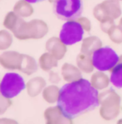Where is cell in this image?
I'll return each mask as SVG.
<instances>
[{
  "label": "cell",
  "mask_w": 122,
  "mask_h": 124,
  "mask_svg": "<svg viewBox=\"0 0 122 124\" xmlns=\"http://www.w3.org/2000/svg\"><path fill=\"white\" fill-rule=\"evenodd\" d=\"M58 105L71 119L94 110L99 102V92L85 79L65 84L60 89Z\"/></svg>",
  "instance_id": "1"
},
{
  "label": "cell",
  "mask_w": 122,
  "mask_h": 124,
  "mask_svg": "<svg viewBox=\"0 0 122 124\" xmlns=\"http://www.w3.org/2000/svg\"><path fill=\"white\" fill-rule=\"evenodd\" d=\"M49 32V27L44 21L40 19H33L25 22L20 18L13 34L20 40L26 39H39L43 38Z\"/></svg>",
  "instance_id": "2"
},
{
  "label": "cell",
  "mask_w": 122,
  "mask_h": 124,
  "mask_svg": "<svg viewBox=\"0 0 122 124\" xmlns=\"http://www.w3.org/2000/svg\"><path fill=\"white\" fill-rule=\"evenodd\" d=\"M99 102L100 104V116L105 121H111L121 113V96L112 88L100 93Z\"/></svg>",
  "instance_id": "3"
},
{
  "label": "cell",
  "mask_w": 122,
  "mask_h": 124,
  "mask_svg": "<svg viewBox=\"0 0 122 124\" xmlns=\"http://www.w3.org/2000/svg\"><path fill=\"white\" fill-rule=\"evenodd\" d=\"M54 4V14L62 20L76 19L80 17L83 12L81 0H56Z\"/></svg>",
  "instance_id": "4"
},
{
  "label": "cell",
  "mask_w": 122,
  "mask_h": 124,
  "mask_svg": "<svg viewBox=\"0 0 122 124\" xmlns=\"http://www.w3.org/2000/svg\"><path fill=\"white\" fill-rule=\"evenodd\" d=\"M94 68L100 71L112 70L119 61L120 56L109 46L101 47L92 54Z\"/></svg>",
  "instance_id": "5"
},
{
  "label": "cell",
  "mask_w": 122,
  "mask_h": 124,
  "mask_svg": "<svg viewBox=\"0 0 122 124\" xmlns=\"http://www.w3.org/2000/svg\"><path fill=\"white\" fill-rule=\"evenodd\" d=\"M93 15L100 23L117 19L121 15V8L119 0L103 1L94 8Z\"/></svg>",
  "instance_id": "6"
},
{
  "label": "cell",
  "mask_w": 122,
  "mask_h": 124,
  "mask_svg": "<svg viewBox=\"0 0 122 124\" xmlns=\"http://www.w3.org/2000/svg\"><path fill=\"white\" fill-rule=\"evenodd\" d=\"M26 87L23 77L17 73H7L4 75L0 85L2 96L8 98L17 96Z\"/></svg>",
  "instance_id": "7"
},
{
  "label": "cell",
  "mask_w": 122,
  "mask_h": 124,
  "mask_svg": "<svg viewBox=\"0 0 122 124\" xmlns=\"http://www.w3.org/2000/svg\"><path fill=\"white\" fill-rule=\"evenodd\" d=\"M84 29L76 19L68 20L62 26L59 38L66 45H72L83 39Z\"/></svg>",
  "instance_id": "8"
},
{
  "label": "cell",
  "mask_w": 122,
  "mask_h": 124,
  "mask_svg": "<svg viewBox=\"0 0 122 124\" xmlns=\"http://www.w3.org/2000/svg\"><path fill=\"white\" fill-rule=\"evenodd\" d=\"M43 116L46 123H73V119L67 116L59 105L56 107H49L44 111Z\"/></svg>",
  "instance_id": "9"
},
{
  "label": "cell",
  "mask_w": 122,
  "mask_h": 124,
  "mask_svg": "<svg viewBox=\"0 0 122 124\" xmlns=\"http://www.w3.org/2000/svg\"><path fill=\"white\" fill-rule=\"evenodd\" d=\"M23 61V54L17 51L3 52L0 56V64L7 70H19Z\"/></svg>",
  "instance_id": "10"
},
{
  "label": "cell",
  "mask_w": 122,
  "mask_h": 124,
  "mask_svg": "<svg viewBox=\"0 0 122 124\" xmlns=\"http://www.w3.org/2000/svg\"><path fill=\"white\" fill-rule=\"evenodd\" d=\"M45 49L51 53L58 60H62L67 52L66 45L61 40L60 38L51 37L45 44Z\"/></svg>",
  "instance_id": "11"
},
{
  "label": "cell",
  "mask_w": 122,
  "mask_h": 124,
  "mask_svg": "<svg viewBox=\"0 0 122 124\" xmlns=\"http://www.w3.org/2000/svg\"><path fill=\"white\" fill-rule=\"evenodd\" d=\"M46 86V81L41 76H36L27 82L26 88H27V93L31 97H35Z\"/></svg>",
  "instance_id": "12"
},
{
  "label": "cell",
  "mask_w": 122,
  "mask_h": 124,
  "mask_svg": "<svg viewBox=\"0 0 122 124\" xmlns=\"http://www.w3.org/2000/svg\"><path fill=\"white\" fill-rule=\"evenodd\" d=\"M61 74L66 82H73L81 79V72L79 67L74 66L70 63H65L62 66Z\"/></svg>",
  "instance_id": "13"
},
{
  "label": "cell",
  "mask_w": 122,
  "mask_h": 124,
  "mask_svg": "<svg viewBox=\"0 0 122 124\" xmlns=\"http://www.w3.org/2000/svg\"><path fill=\"white\" fill-rule=\"evenodd\" d=\"M102 47V42L97 36H89L82 41L81 52L84 54H92L94 51Z\"/></svg>",
  "instance_id": "14"
},
{
  "label": "cell",
  "mask_w": 122,
  "mask_h": 124,
  "mask_svg": "<svg viewBox=\"0 0 122 124\" xmlns=\"http://www.w3.org/2000/svg\"><path fill=\"white\" fill-rule=\"evenodd\" d=\"M76 64L79 70L87 74H90L94 70V65L93 63V57L91 54H84L80 52L76 58Z\"/></svg>",
  "instance_id": "15"
},
{
  "label": "cell",
  "mask_w": 122,
  "mask_h": 124,
  "mask_svg": "<svg viewBox=\"0 0 122 124\" xmlns=\"http://www.w3.org/2000/svg\"><path fill=\"white\" fill-rule=\"evenodd\" d=\"M110 81V78L104 72L99 71L94 72L90 78V83L97 90H103L107 88Z\"/></svg>",
  "instance_id": "16"
},
{
  "label": "cell",
  "mask_w": 122,
  "mask_h": 124,
  "mask_svg": "<svg viewBox=\"0 0 122 124\" xmlns=\"http://www.w3.org/2000/svg\"><path fill=\"white\" fill-rule=\"evenodd\" d=\"M58 61L59 60L51 53H43L39 59V66L43 71H50L51 69L58 66Z\"/></svg>",
  "instance_id": "17"
},
{
  "label": "cell",
  "mask_w": 122,
  "mask_h": 124,
  "mask_svg": "<svg viewBox=\"0 0 122 124\" xmlns=\"http://www.w3.org/2000/svg\"><path fill=\"white\" fill-rule=\"evenodd\" d=\"M14 12L20 18H27L34 14V8L27 0H19L14 5Z\"/></svg>",
  "instance_id": "18"
},
{
  "label": "cell",
  "mask_w": 122,
  "mask_h": 124,
  "mask_svg": "<svg viewBox=\"0 0 122 124\" xmlns=\"http://www.w3.org/2000/svg\"><path fill=\"white\" fill-rule=\"evenodd\" d=\"M37 70L38 65L35 60L32 56L23 54V61H22L19 71L23 72V74L27 75V76H30V75L35 73Z\"/></svg>",
  "instance_id": "19"
},
{
  "label": "cell",
  "mask_w": 122,
  "mask_h": 124,
  "mask_svg": "<svg viewBox=\"0 0 122 124\" xmlns=\"http://www.w3.org/2000/svg\"><path fill=\"white\" fill-rule=\"evenodd\" d=\"M59 96H60V89L57 85H49L43 90V100L50 104L58 102Z\"/></svg>",
  "instance_id": "20"
},
{
  "label": "cell",
  "mask_w": 122,
  "mask_h": 124,
  "mask_svg": "<svg viewBox=\"0 0 122 124\" xmlns=\"http://www.w3.org/2000/svg\"><path fill=\"white\" fill-rule=\"evenodd\" d=\"M110 82L117 88H122V63L118 62L116 65L110 70Z\"/></svg>",
  "instance_id": "21"
},
{
  "label": "cell",
  "mask_w": 122,
  "mask_h": 124,
  "mask_svg": "<svg viewBox=\"0 0 122 124\" xmlns=\"http://www.w3.org/2000/svg\"><path fill=\"white\" fill-rule=\"evenodd\" d=\"M19 19H20V17L18 16L14 11H13V12H9L4 18L3 26H4L7 30H9L11 32H13V31L15 30L18 23H19Z\"/></svg>",
  "instance_id": "22"
},
{
  "label": "cell",
  "mask_w": 122,
  "mask_h": 124,
  "mask_svg": "<svg viewBox=\"0 0 122 124\" xmlns=\"http://www.w3.org/2000/svg\"><path fill=\"white\" fill-rule=\"evenodd\" d=\"M13 43V37L10 33L6 30L0 31V50H5L11 46Z\"/></svg>",
  "instance_id": "23"
},
{
  "label": "cell",
  "mask_w": 122,
  "mask_h": 124,
  "mask_svg": "<svg viewBox=\"0 0 122 124\" xmlns=\"http://www.w3.org/2000/svg\"><path fill=\"white\" fill-rule=\"evenodd\" d=\"M108 35L110 40L114 42L115 44L122 43V29L119 25L115 24L108 32Z\"/></svg>",
  "instance_id": "24"
},
{
  "label": "cell",
  "mask_w": 122,
  "mask_h": 124,
  "mask_svg": "<svg viewBox=\"0 0 122 124\" xmlns=\"http://www.w3.org/2000/svg\"><path fill=\"white\" fill-rule=\"evenodd\" d=\"M12 105V101L11 98L5 97V96H1V103H0V114H3L6 110Z\"/></svg>",
  "instance_id": "25"
},
{
  "label": "cell",
  "mask_w": 122,
  "mask_h": 124,
  "mask_svg": "<svg viewBox=\"0 0 122 124\" xmlns=\"http://www.w3.org/2000/svg\"><path fill=\"white\" fill-rule=\"evenodd\" d=\"M76 20L80 23L83 29L86 32H90V30H91V23H90V19L85 17H79L78 19H76Z\"/></svg>",
  "instance_id": "26"
},
{
  "label": "cell",
  "mask_w": 122,
  "mask_h": 124,
  "mask_svg": "<svg viewBox=\"0 0 122 124\" xmlns=\"http://www.w3.org/2000/svg\"><path fill=\"white\" fill-rule=\"evenodd\" d=\"M100 29L104 33L108 34V32L110 30V29L115 25V20H107L100 23Z\"/></svg>",
  "instance_id": "27"
},
{
  "label": "cell",
  "mask_w": 122,
  "mask_h": 124,
  "mask_svg": "<svg viewBox=\"0 0 122 124\" xmlns=\"http://www.w3.org/2000/svg\"><path fill=\"white\" fill-rule=\"evenodd\" d=\"M50 81L51 83H59L60 81V77L57 73L54 71L50 72Z\"/></svg>",
  "instance_id": "28"
},
{
  "label": "cell",
  "mask_w": 122,
  "mask_h": 124,
  "mask_svg": "<svg viewBox=\"0 0 122 124\" xmlns=\"http://www.w3.org/2000/svg\"><path fill=\"white\" fill-rule=\"evenodd\" d=\"M28 2H29L30 3H39V2L43 1V0H27Z\"/></svg>",
  "instance_id": "29"
},
{
  "label": "cell",
  "mask_w": 122,
  "mask_h": 124,
  "mask_svg": "<svg viewBox=\"0 0 122 124\" xmlns=\"http://www.w3.org/2000/svg\"><path fill=\"white\" fill-rule=\"evenodd\" d=\"M118 25H119V26H120V27H121V28L122 29V17H121V20H120V21H119V24H118Z\"/></svg>",
  "instance_id": "30"
},
{
  "label": "cell",
  "mask_w": 122,
  "mask_h": 124,
  "mask_svg": "<svg viewBox=\"0 0 122 124\" xmlns=\"http://www.w3.org/2000/svg\"><path fill=\"white\" fill-rule=\"evenodd\" d=\"M49 1H50V3H54V2H55V1H56V0H49Z\"/></svg>",
  "instance_id": "31"
},
{
  "label": "cell",
  "mask_w": 122,
  "mask_h": 124,
  "mask_svg": "<svg viewBox=\"0 0 122 124\" xmlns=\"http://www.w3.org/2000/svg\"><path fill=\"white\" fill-rule=\"evenodd\" d=\"M117 123H122V119H120L119 121L117 122Z\"/></svg>",
  "instance_id": "32"
},
{
  "label": "cell",
  "mask_w": 122,
  "mask_h": 124,
  "mask_svg": "<svg viewBox=\"0 0 122 124\" xmlns=\"http://www.w3.org/2000/svg\"><path fill=\"white\" fill-rule=\"evenodd\" d=\"M120 1H122V0H120Z\"/></svg>",
  "instance_id": "33"
}]
</instances>
